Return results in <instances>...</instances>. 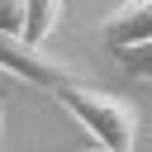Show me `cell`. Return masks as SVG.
<instances>
[{
    "instance_id": "obj_3",
    "label": "cell",
    "mask_w": 152,
    "mask_h": 152,
    "mask_svg": "<svg viewBox=\"0 0 152 152\" xmlns=\"http://www.w3.org/2000/svg\"><path fill=\"white\" fill-rule=\"evenodd\" d=\"M100 38H104L109 52L147 43L152 38V0H124V5H114L100 19Z\"/></svg>"
},
{
    "instance_id": "obj_4",
    "label": "cell",
    "mask_w": 152,
    "mask_h": 152,
    "mask_svg": "<svg viewBox=\"0 0 152 152\" xmlns=\"http://www.w3.org/2000/svg\"><path fill=\"white\" fill-rule=\"evenodd\" d=\"M28 5V14H24V38L28 43H48V33L62 24V0H24Z\"/></svg>"
},
{
    "instance_id": "obj_2",
    "label": "cell",
    "mask_w": 152,
    "mask_h": 152,
    "mask_svg": "<svg viewBox=\"0 0 152 152\" xmlns=\"http://www.w3.org/2000/svg\"><path fill=\"white\" fill-rule=\"evenodd\" d=\"M0 71L28 81V86H43V90H62L71 81H81V71L62 57H52L43 43H28L19 33H0Z\"/></svg>"
},
{
    "instance_id": "obj_1",
    "label": "cell",
    "mask_w": 152,
    "mask_h": 152,
    "mask_svg": "<svg viewBox=\"0 0 152 152\" xmlns=\"http://www.w3.org/2000/svg\"><path fill=\"white\" fill-rule=\"evenodd\" d=\"M52 100L104 147V152H133L138 147V109L114 95V90H100V86H86V81H71L62 90H52Z\"/></svg>"
},
{
    "instance_id": "obj_8",
    "label": "cell",
    "mask_w": 152,
    "mask_h": 152,
    "mask_svg": "<svg viewBox=\"0 0 152 152\" xmlns=\"http://www.w3.org/2000/svg\"><path fill=\"white\" fill-rule=\"evenodd\" d=\"M100 152H104V147H100Z\"/></svg>"
},
{
    "instance_id": "obj_5",
    "label": "cell",
    "mask_w": 152,
    "mask_h": 152,
    "mask_svg": "<svg viewBox=\"0 0 152 152\" xmlns=\"http://www.w3.org/2000/svg\"><path fill=\"white\" fill-rule=\"evenodd\" d=\"M114 57H119V66H124L128 76L152 81V38H147V43H138V48H119Z\"/></svg>"
},
{
    "instance_id": "obj_7",
    "label": "cell",
    "mask_w": 152,
    "mask_h": 152,
    "mask_svg": "<svg viewBox=\"0 0 152 152\" xmlns=\"http://www.w3.org/2000/svg\"><path fill=\"white\" fill-rule=\"evenodd\" d=\"M0 128H5V114H0Z\"/></svg>"
},
{
    "instance_id": "obj_6",
    "label": "cell",
    "mask_w": 152,
    "mask_h": 152,
    "mask_svg": "<svg viewBox=\"0 0 152 152\" xmlns=\"http://www.w3.org/2000/svg\"><path fill=\"white\" fill-rule=\"evenodd\" d=\"M24 14H28L24 0H0V33H19L24 38Z\"/></svg>"
}]
</instances>
